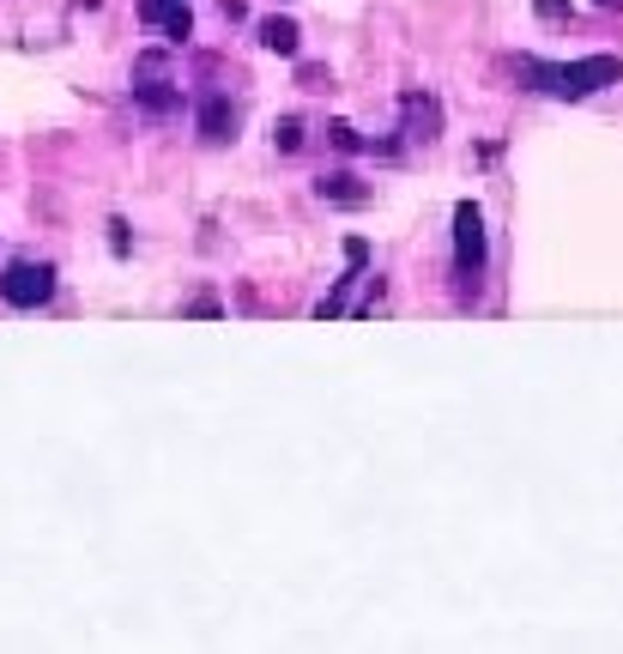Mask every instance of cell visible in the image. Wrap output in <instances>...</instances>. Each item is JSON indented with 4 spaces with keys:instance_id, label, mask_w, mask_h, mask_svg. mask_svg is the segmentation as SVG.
<instances>
[{
    "instance_id": "12",
    "label": "cell",
    "mask_w": 623,
    "mask_h": 654,
    "mask_svg": "<svg viewBox=\"0 0 623 654\" xmlns=\"http://www.w3.org/2000/svg\"><path fill=\"white\" fill-rule=\"evenodd\" d=\"M569 13V0H539V19H563Z\"/></svg>"
},
{
    "instance_id": "3",
    "label": "cell",
    "mask_w": 623,
    "mask_h": 654,
    "mask_svg": "<svg viewBox=\"0 0 623 654\" xmlns=\"http://www.w3.org/2000/svg\"><path fill=\"white\" fill-rule=\"evenodd\" d=\"M0 297L13 303V310H37V303L55 297V267L49 261H13L0 273Z\"/></svg>"
},
{
    "instance_id": "10",
    "label": "cell",
    "mask_w": 623,
    "mask_h": 654,
    "mask_svg": "<svg viewBox=\"0 0 623 654\" xmlns=\"http://www.w3.org/2000/svg\"><path fill=\"white\" fill-rule=\"evenodd\" d=\"M273 145H279V152H297V145H303V121L285 116V121L273 128Z\"/></svg>"
},
{
    "instance_id": "8",
    "label": "cell",
    "mask_w": 623,
    "mask_h": 654,
    "mask_svg": "<svg viewBox=\"0 0 623 654\" xmlns=\"http://www.w3.org/2000/svg\"><path fill=\"white\" fill-rule=\"evenodd\" d=\"M297 37L303 31L291 25V19H260V43H267L273 55H297Z\"/></svg>"
},
{
    "instance_id": "2",
    "label": "cell",
    "mask_w": 623,
    "mask_h": 654,
    "mask_svg": "<svg viewBox=\"0 0 623 654\" xmlns=\"http://www.w3.org/2000/svg\"><path fill=\"white\" fill-rule=\"evenodd\" d=\"M455 273L467 279V291H479V273H484V212L472 200L455 207Z\"/></svg>"
},
{
    "instance_id": "4",
    "label": "cell",
    "mask_w": 623,
    "mask_h": 654,
    "mask_svg": "<svg viewBox=\"0 0 623 654\" xmlns=\"http://www.w3.org/2000/svg\"><path fill=\"white\" fill-rule=\"evenodd\" d=\"M140 19H145V25H164L169 43L195 37V13H188V0H140Z\"/></svg>"
},
{
    "instance_id": "11",
    "label": "cell",
    "mask_w": 623,
    "mask_h": 654,
    "mask_svg": "<svg viewBox=\"0 0 623 654\" xmlns=\"http://www.w3.org/2000/svg\"><path fill=\"white\" fill-rule=\"evenodd\" d=\"M327 140H333L339 152H364V133L351 128V121H333V128H327Z\"/></svg>"
},
{
    "instance_id": "5",
    "label": "cell",
    "mask_w": 623,
    "mask_h": 654,
    "mask_svg": "<svg viewBox=\"0 0 623 654\" xmlns=\"http://www.w3.org/2000/svg\"><path fill=\"white\" fill-rule=\"evenodd\" d=\"M315 195H321V200H333V207H369V188L357 183V176H351V171H333V176H321V183H315Z\"/></svg>"
},
{
    "instance_id": "1",
    "label": "cell",
    "mask_w": 623,
    "mask_h": 654,
    "mask_svg": "<svg viewBox=\"0 0 623 654\" xmlns=\"http://www.w3.org/2000/svg\"><path fill=\"white\" fill-rule=\"evenodd\" d=\"M623 61L618 55H587V61H520V79L545 97H593L618 85Z\"/></svg>"
},
{
    "instance_id": "13",
    "label": "cell",
    "mask_w": 623,
    "mask_h": 654,
    "mask_svg": "<svg viewBox=\"0 0 623 654\" xmlns=\"http://www.w3.org/2000/svg\"><path fill=\"white\" fill-rule=\"evenodd\" d=\"M599 7H623V0H599Z\"/></svg>"
},
{
    "instance_id": "7",
    "label": "cell",
    "mask_w": 623,
    "mask_h": 654,
    "mask_svg": "<svg viewBox=\"0 0 623 654\" xmlns=\"http://www.w3.org/2000/svg\"><path fill=\"white\" fill-rule=\"evenodd\" d=\"M400 109H405V128H412L418 140H430V133L442 128V109H436V97H418V92H412Z\"/></svg>"
},
{
    "instance_id": "9",
    "label": "cell",
    "mask_w": 623,
    "mask_h": 654,
    "mask_svg": "<svg viewBox=\"0 0 623 654\" xmlns=\"http://www.w3.org/2000/svg\"><path fill=\"white\" fill-rule=\"evenodd\" d=\"M133 97H140L152 116H164V109H176L183 104V92H169V79H152V85H133Z\"/></svg>"
},
{
    "instance_id": "6",
    "label": "cell",
    "mask_w": 623,
    "mask_h": 654,
    "mask_svg": "<svg viewBox=\"0 0 623 654\" xmlns=\"http://www.w3.org/2000/svg\"><path fill=\"white\" fill-rule=\"evenodd\" d=\"M200 133H207L212 145L231 140V133H236V109H231V97H207V104H200Z\"/></svg>"
}]
</instances>
